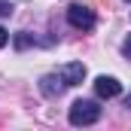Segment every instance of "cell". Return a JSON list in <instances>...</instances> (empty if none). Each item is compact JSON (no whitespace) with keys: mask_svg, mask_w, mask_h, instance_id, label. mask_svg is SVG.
<instances>
[{"mask_svg":"<svg viewBox=\"0 0 131 131\" xmlns=\"http://www.w3.org/2000/svg\"><path fill=\"white\" fill-rule=\"evenodd\" d=\"M122 55L131 58V37H125V43H122Z\"/></svg>","mask_w":131,"mask_h":131,"instance_id":"8992f818","label":"cell"},{"mask_svg":"<svg viewBox=\"0 0 131 131\" xmlns=\"http://www.w3.org/2000/svg\"><path fill=\"white\" fill-rule=\"evenodd\" d=\"M6 43H9V31H6V28H0V49H3Z\"/></svg>","mask_w":131,"mask_h":131,"instance_id":"ba28073f","label":"cell"},{"mask_svg":"<svg viewBox=\"0 0 131 131\" xmlns=\"http://www.w3.org/2000/svg\"><path fill=\"white\" fill-rule=\"evenodd\" d=\"M95 92H98V98H116L119 92H122V85H119V79L116 76H98L95 79Z\"/></svg>","mask_w":131,"mask_h":131,"instance_id":"277c9868","label":"cell"},{"mask_svg":"<svg viewBox=\"0 0 131 131\" xmlns=\"http://www.w3.org/2000/svg\"><path fill=\"white\" fill-rule=\"evenodd\" d=\"M58 73H61V79H64L67 85H82V79H85V64H82V61H70V64H64Z\"/></svg>","mask_w":131,"mask_h":131,"instance_id":"3957f363","label":"cell"},{"mask_svg":"<svg viewBox=\"0 0 131 131\" xmlns=\"http://www.w3.org/2000/svg\"><path fill=\"white\" fill-rule=\"evenodd\" d=\"M12 12V3H6V0H0V15H9Z\"/></svg>","mask_w":131,"mask_h":131,"instance_id":"52a82bcc","label":"cell"},{"mask_svg":"<svg viewBox=\"0 0 131 131\" xmlns=\"http://www.w3.org/2000/svg\"><path fill=\"white\" fill-rule=\"evenodd\" d=\"M67 21H70L76 31H92L98 18H95V12H92L85 3H70V6H67Z\"/></svg>","mask_w":131,"mask_h":131,"instance_id":"7a4b0ae2","label":"cell"},{"mask_svg":"<svg viewBox=\"0 0 131 131\" xmlns=\"http://www.w3.org/2000/svg\"><path fill=\"white\" fill-rule=\"evenodd\" d=\"M125 104H128V107H131V98H128V101H125Z\"/></svg>","mask_w":131,"mask_h":131,"instance_id":"9c48e42d","label":"cell"},{"mask_svg":"<svg viewBox=\"0 0 131 131\" xmlns=\"http://www.w3.org/2000/svg\"><path fill=\"white\" fill-rule=\"evenodd\" d=\"M67 119H70V125H76V128H79V125H95V122L101 119L98 101H73Z\"/></svg>","mask_w":131,"mask_h":131,"instance_id":"6da1fadb","label":"cell"},{"mask_svg":"<svg viewBox=\"0 0 131 131\" xmlns=\"http://www.w3.org/2000/svg\"><path fill=\"white\" fill-rule=\"evenodd\" d=\"M64 89H67V82L61 79V73H49V76L40 79V92H43L46 98H55V95H61Z\"/></svg>","mask_w":131,"mask_h":131,"instance_id":"5b68a950","label":"cell"}]
</instances>
